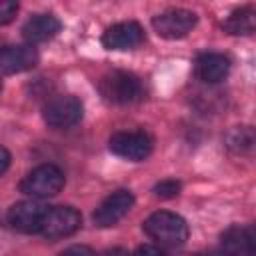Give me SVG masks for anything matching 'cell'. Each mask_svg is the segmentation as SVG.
Returning <instances> with one entry per match:
<instances>
[{"label":"cell","instance_id":"obj_1","mask_svg":"<svg viewBox=\"0 0 256 256\" xmlns=\"http://www.w3.org/2000/svg\"><path fill=\"white\" fill-rule=\"evenodd\" d=\"M144 232L160 246H182L188 240V224L180 214L168 212V210H158L152 212L144 224Z\"/></svg>","mask_w":256,"mask_h":256},{"label":"cell","instance_id":"obj_2","mask_svg":"<svg viewBox=\"0 0 256 256\" xmlns=\"http://www.w3.org/2000/svg\"><path fill=\"white\" fill-rule=\"evenodd\" d=\"M100 94L112 104H132L144 96V88L136 74L114 70L100 80Z\"/></svg>","mask_w":256,"mask_h":256},{"label":"cell","instance_id":"obj_3","mask_svg":"<svg viewBox=\"0 0 256 256\" xmlns=\"http://www.w3.org/2000/svg\"><path fill=\"white\" fill-rule=\"evenodd\" d=\"M64 188V172L54 164H40L32 168L20 182V190L32 200L52 198Z\"/></svg>","mask_w":256,"mask_h":256},{"label":"cell","instance_id":"obj_4","mask_svg":"<svg viewBox=\"0 0 256 256\" xmlns=\"http://www.w3.org/2000/svg\"><path fill=\"white\" fill-rule=\"evenodd\" d=\"M108 146L116 156L130 162H140L152 154L154 142L152 136L144 130H122L110 136Z\"/></svg>","mask_w":256,"mask_h":256},{"label":"cell","instance_id":"obj_5","mask_svg":"<svg viewBox=\"0 0 256 256\" xmlns=\"http://www.w3.org/2000/svg\"><path fill=\"white\" fill-rule=\"evenodd\" d=\"M82 226V216L72 206H46L40 234L48 240H58L72 236Z\"/></svg>","mask_w":256,"mask_h":256},{"label":"cell","instance_id":"obj_6","mask_svg":"<svg viewBox=\"0 0 256 256\" xmlns=\"http://www.w3.org/2000/svg\"><path fill=\"white\" fill-rule=\"evenodd\" d=\"M198 22V16L186 8H168L152 18V26L158 36L166 40H180L188 36Z\"/></svg>","mask_w":256,"mask_h":256},{"label":"cell","instance_id":"obj_7","mask_svg":"<svg viewBox=\"0 0 256 256\" xmlns=\"http://www.w3.org/2000/svg\"><path fill=\"white\" fill-rule=\"evenodd\" d=\"M84 112L82 102L72 94H60L46 102L42 116L44 122L52 128H70L80 122Z\"/></svg>","mask_w":256,"mask_h":256},{"label":"cell","instance_id":"obj_8","mask_svg":"<svg viewBox=\"0 0 256 256\" xmlns=\"http://www.w3.org/2000/svg\"><path fill=\"white\" fill-rule=\"evenodd\" d=\"M46 206L36 200H20L8 208L6 222L10 228L22 234H40V226L44 220Z\"/></svg>","mask_w":256,"mask_h":256},{"label":"cell","instance_id":"obj_9","mask_svg":"<svg viewBox=\"0 0 256 256\" xmlns=\"http://www.w3.org/2000/svg\"><path fill=\"white\" fill-rule=\"evenodd\" d=\"M132 206H134V194L130 190H116L96 206L92 214L94 224L100 228H110L116 222H120L132 210Z\"/></svg>","mask_w":256,"mask_h":256},{"label":"cell","instance_id":"obj_10","mask_svg":"<svg viewBox=\"0 0 256 256\" xmlns=\"http://www.w3.org/2000/svg\"><path fill=\"white\" fill-rule=\"evenodd\" d=\"M144 42V28L134 22H116L102 34V46L108 50H134Z\"/></svg>","mask_w":256,"mask_h":256},{"label":"cell","instance_id":"obj_11","mask_svg":"<svg viewBox=\"0 0 256 256\" xmlns=\"http://www.w3.org/2000/svg\"><path fill=\"white\" fill-rule=\"evenodd\" d=\"M40 56L32 44H6L0 46V72L2 74H20L32 70L38 64Z\"/></svg>","mask_w":256,"mask_h":256},{"label":"cell","instance_id":"obj_12","mask_svg":"<svg viewBox=\"0 0 256 256\" xmlns=\"http://www.w3.org/2000/svg\"><path fill=\"white\" fill-rule=\"evenodd\" d=\"M226 256H254V234L246 226H230L220 238V248Z\"/></svg>","mask_w":256,"mask_h":256},{"label":"cell","instance_id":"obj_13","mask_svg":"<svg viewBox=\"0 0 256 256\" xmlns=\"http://www.w3.org/2000/svg\"><path fill=\"white\" fill-rule=\"evenodd\" d=\"M60 20L54 14H34L22 26V36L28 44H40L54 38L60 32Z\"/></svg>","mask_w":256,"mask_h":256},{"label":"cell","instance_id":"obj_14","mask_svg":"<svg viewBox=\"0 0 256 256\" xmlns=\"http://www.w3.org/2000/svg\"><path fill=\"white\" fill-rule=\"evenodd\" d=\"M228 72H230V60L220 52H204L196 58V74L202 82L218 84L228 76Z\"/></svg>","mask_w":256,"mask_h":256},{"label":"cell","instance_id":"obj_15","mask_svg":"<svg viewBox=\"0 0 256 256\" xmlns=\"http://www.w3.org/2000/svg\"><path fill=\"white\" fill-rule=\"evenodd\" d=\"M222 28L228 34H236V36L238 34H252L256 28V10L252 6H244V8L234 10L222 22Z\"/></svg>","mask_w":256,"mask_h":256},{"label":"cell","instance_id":"obj_16","mask_svg":"<svg viewBox=\"0 0 256 256\" xmlns=\"http://www.w3.org/2000/svg\"><path fill=\"white\" fill-rule=\"evenodd\" d=\"M228 148L236 154H250L254 148V130L250 126H236L226 136Z\"/></svg>","mask_w":256,"mask_h":256},{"label":"cell","instance_id":"obj_17","mask_svg":"<svg viewBox=\"0 0 256 256\" xmlns=\"http://www.w3.org/2000/svg\"><path fill=\"white\" fill-rule=\"evenodd\" d=\"M178 192H180V182H176L174 178L160 180V182L154 186V196H156V198H162V200L174 198V196H178Z\"/></svg>","mask_w":256,"mask_h":256},{"label":"cell","instance_id":"obj_18","mask_svg":"<svg viewBox=\"0 0 256 256\" xmlns=\"http://www.w3.org/2000/svg\"><path fill=\"white\" fill-rule=\"evenodd\" d=\"M18 12V4L16 2H10V0H0V26L8 24L14 20Z\"/></svg>","mask_w":256,"mask_h":256},{"label":"cell","instance_id":"obj_19","mask_svg":"<svg viewBox=\"0 0 256 256\" xmlns=\"http://www.w3.org/2000/svg\"><path fill=\"white\" fill-rule=\"evenodd\" d=\"M130 256H168L160 246H154V244H142L134 250V254Z\"/></svg>","mask_w":256,"mask_h":256},{"label":"cell","instance_id":"obj_20","mask_svg":"<svg viewBox=\"0 0 256 256\" xmlns=\"http://www.w3.org/2000/svg\"><path fill=\"white\" fill-rule=\"evenodd\" d=\"M60 256H96V252L84 244H74V246H68Z\"/></svg>","mask_w":256,"mask_h":256},{"label":"cell","instance_id":"obj_21","mask_svg":"<svg viewBox=\"0 0 256 256\" xmlns=\"http://www.w3.org/2000/svg\"><path fill=\"white\" fill-rule=\"evenodd\" d=\"M10 168V152L0 144V176Z\"/></svg>","mask_w":256,"mask_h":256},{"label":"cell","instance_id":"obj_22","mask_svg":"<svg viewBox=\"0 0 256 256\" xmlns=\"http://www.w3.org/2000/svg\"><path fill=\"white\" fill-rule=\"evenodd\" d=\"M100 256H130L126 250H122V248H112V250H106L104 254H100Z\"/></svg>","mask_w":256,"mask_h":256},{"label":"cell","instance_id":"obj_23","mask_svg":"<svg viewBox=\"0 0 256 256\" xmlns=\"http://www.w3.org/2000/svg\"><path fill=\"white\" fill-rule=\"evenodd\" d=\"M204 256H226L222 250H212V252H208V254H204Z\"/></svg>","mask_w":256,"mask_h":256},{"label":"cell","instance_id":"obj_24","mask_svg":"<svg viewBox=\"0 0 256 256\" xmlns=\"http://www.w3.org/2000/svg\"><path fill=\"white\" fill-rule=\"evenodd\" d=\"M0 90H2V80H0Z\"/></svg>","mask_w":256,"mask_h":256}]
</instances>
